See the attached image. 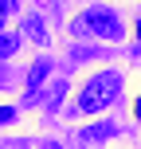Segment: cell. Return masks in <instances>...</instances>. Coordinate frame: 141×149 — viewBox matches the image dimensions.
<instances>
[{
	"label": "cell",
	"mask_w": 141,
	"mask_h": 149,
	"mask_svg": "<svg viewBox=\"0 0 141 149\" xmlns=\"http://www.w3.org/2000/svg\"><path fill=\"white\" fill-rule=\"evenodd\" d=\"M118 90H122V74H118V71H102V74H94V79L78 90V110H82V114H98V110H106V106L118 98Z\"/></svg>",
	"instance_id": "obj_1"
},
{
	"label": "cell",
	"mask_w": 141,
	"mask_h": 149,
	"mask_svg": "<svg viewBox=\"0 0 141 149\" xmlns=\"http://www.w3.org/2000/svg\"><path fill=\"white\" fill-rule=\"evenodd\" d=\"M74 36H94V39H122V31H126V24H122L118 12H110V8H90V12H82L78 20L71 24Z\"/></svg>",
	"instance_id": "obj_2"
},
{
	"label": "cell",
	"mask_w": 141,
	"mask_h": 149,
	"mask_svg": "<svg viewBox=\"0 0 141 149\" xmlns=\"http://www.w3.org/2000/svg\"><path fill=\"white\" fill-rule=\"evenodd\" d=\"M47 71H51L47 59H35V63H31V71H28V98H35V90H39V82L47 79Z\"/></svg>",
	"instance_id": "obj_3"
},
{
	"label": "cell",
	"mask_w": 141,
	"mask_h": 149,
	"mask_svg": "<svg viewBox=\"0 0 141 149\" xmlns=\"http://www.w3.org/2000/svg\"><path fill=\"white\" fill-rule=\"evenodd\" d=\"M16 47H20V36H12V31H0V59L16 55Z\"/></svg>",
	"instance_id": "obj_4"
},
{
	"label": "cell",
	"mask_w": 141,
	"mask_h": 149,
	"mask_svg": "<svg viewBox=\"0 0 141 149\" xmlns=\"http://www.w3.org/2000/svg\"><path fill=\"white\" fill-rule=\"evenodd\" d=\"M24 31H28L31 39H39V43H47V31H43V24H39L35 16H28V28H24Z\"/></svg>",
	"instance_id": "obj_5"
},
{
	"label": "cell",
	"mask_w": 141,
	"mask_h": 149,
	"mask_svg": "<svg viewBox=\"0 0 141 149\" xmlns=\"http://www.w3.org/2000/svg\"><path fill=\"white\" fill-rule=\"evenodd\" d=\"M12 118H16V110H12V106H0V126H8Z\"/></svg>",
	"instance_id": "obj_6"
},
{
	"label": "cell",
	"mask_w": 141,
	"mask_h": 149,
	"mask_svg": "<svg viewBox=\"0 0 141 149\" xmlns=\"http://www.w3.org/2000/svg\"><path fill=\"white\" fill-rule=\"evenodd\" d=\"M4 24H8V0H0V31H4Z\"/></svg>",
	"instance_id": "obj_7"
},
{
	"label": "cell",
	"mask_w": 141,
	"mask_h": 149,
	"mask_svg": "<svg viewBox=\"0 0 141 149\" xmlns=\"http://www.w3.org/2000/svg\"><path fill=\"white\" fill-rule=\"evenodd\" d=\"M133 114H137V118H141V98H137V102H133Z\"/></svg>",
	"instance_id": "obj_8"
},
{
	"label": "cell",
	"mask_w": 141,
	"mask_h": 149,
	"mask_svg": "<svg viewBox=\"0 0 141 149\" xmlns=\"http://www.w3.org/2000/svg\"><path fill=\"white\" fill-rule=\"evenodd\" d=\"M43 149H63V145H59V141H47V145H43Z\"/></svg>",
	"instance_id": "obj_9"
},
{
	"label": "cell",
	"mask_w": 141,
	"mask_h": 149,
	"mask_svg": "<svg viewBox=\"0 0 141 149\" xmlns=\"http://www.w3.org/2000/svg\"><path fill=\"white\" fill-rule=\"evenodd\" d=\"M137 47H141V20H137Z\"/></svg>",
	"instance_id": "obj_10"
}]
</instances>
